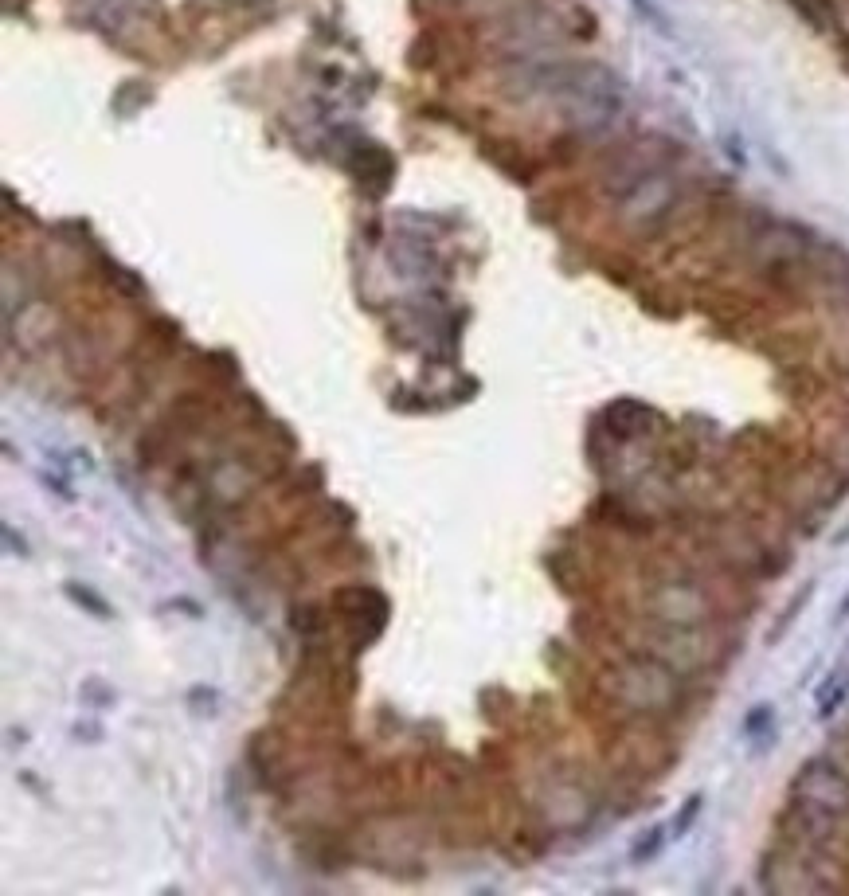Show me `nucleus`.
Returning a JSON list of instances; mask_svg holds the SVG:
<instances>
[{
	"instance_id": "nucleus-1",
	"label": "nucleus",
	"mask_w": 849,
	"mask_h": 896,
	"mask_svg": "<svg viewBox=\"0 0 849 896\" xmlns=\"http://www.w3.org/2000/svg\"><path fill=\"white\" fill-rule=\"evenodd\" d=\"M615 697L630 713L662 717L677 709L681 697V673L662 658H626L615 670Z\"/></svg>"
},
{
	"instance_id": "nucleus-2",
	"label": "nucleus",
	"mask_w": 849,
	"mask_h": 896,
	"mask_svg": "<svg viewBox=\"0 0 849 896\" xmlns=\"http://www.w3.org/2000/svg\"><path fill=\"white\" fill-rule=\"evenodd\" d=\"M673 200H677V184H673L670 173H646V177H638L623 192L619 212H623V220L630 227L646 231V227L662 224L670 216Z\"/></svg>"
},
{
	"instance_id": "nucleus-3",
	"label": "nucleus",
	"mask_w": 849,
	"mask_h": 896,
	"mask_svg": "<svg viewBox=\"0 0 849 896\" xmlns=\"http://www.w3.org/2000/svg\"><path fill=\"white\" fill-rule=\"evenodd\" d=\"M650 611L662 627H701L709 619V595L689 580H662L650 591Z\"/></svg>"
},
{
	"instance_id": "nucleus-4",
	"label": "nucleus",
	"mask_w": 849,
	"mask_h": 896,
	"mask_svg": "<svg viewBox=\"0 0 849 896\" xmlns=\"http://www.w3.org/2000/svg\"><path fill=\"white\" fill-rule=\"evenodd\" d=\"M810 599H814V583H806L803 591H795V595H791V603H787V607H783V615H779V623H775V627L767 630V646H775V642H779V638H783V634H787V630L795 627V619H799V611H803L806 603H810Z\"/></svg>"
},
{
	"instance_id": "nucleus-5",
	"label": "nucleus",
	"mask_w": 849,
	"mask_h": 896,
	"mask_svg": "<svg viewBox=\"0 0 849 896\" xmlns=\"http://www.w3.org/2000/svg\"><path fill=\"white\" fill-rule=\"evenodd\" d=\"M63 591H67V599H71V603L87 607V611H90V615H94V619H110V615H114V611H110V603H106L102 595H94L90 587H79V583H67Z\"/></svg>"
},
{
	"instance_id": "nucleus-6",
	"label": "nucleus",
	"mask_w": 849,
	"mask_h": 896,
	"mask_svg": "<svg viewBox=\"0 0 849 896\" xmlns=\"http://www.w3.org/2000/svg\"><path fill=\"white\" fill-rule=\"evenodd\" d=\"M662 846H666V830L662 826H654V830H646L634 846H630V861L634 865H642V861H650V857H658L662 853Z\"/></svg>"
},
{
	"instance_id": "nucleus-7",
	"label": "nucleus",
	"mask_w": 849,
	"mask_h": 896,
	"mask_svg": "<svg viewBox=\"0 0 849 896\" xmlns=\"http://www.w3.org/2000/svg\"><path fill=\"white\" fill-rule=\"evenodd\" d=\"M701 807H705V795H689V799H685V807L677 810V818H673V838H685V834H689V826L697 822Z\"/></svg>"
},
{
	"instance_id": "nucleus-8",
	"label": "nucleus",
	"mask_w": 849,
	"mask_h": 896,
	"mask_svg": "<svg viewBox=\"0 0 849 896\" xmlns=\"http://www.w3.org/2000/svg\"><path fill=\"white\" fill-rule=\"evenodd\" d=\"M771 720H775L771 705H756V709L748 713V720H744V732H748V736H760L763 728H771Z\"/></svg>"
},
{
	"instance_id": "nucleus-9",
	"label": "nucleus",
	"mask_w": 849,
	"mask_h": 896,
	"mask_svg": "<svg viewBox=\"0 0 849 896\" xmlns=\"http://www.w3.org/2000/svg\"><path fill=\"white\" fill-rule=\"evenodd\" d=\"M4 540H8L12 548H16V556H24V552H28V544H24V540H16V533H12L8 525H4Z\"/></svg>"
},
{
	"instance_id": "nucleus-10",
	"label": "nucleus",
	"mask_w": 849,
	"mask_h": 896,
	"mask_svg": "<svg viewBox=\"0 0 849 896\" xmlns=\"http://www.w3.org/2000/svg\"><path fill=\"white\" fill-rule=\"evenodd\" d=\"M846 619H849V595L842 599V603H838V615H834V623H846Z\"/></svg>"
}]
</instances>
